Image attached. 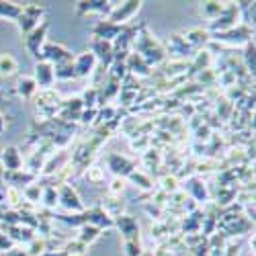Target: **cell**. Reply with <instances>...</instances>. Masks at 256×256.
<instances>
[{"label": "cell", "instance_id": "cell-1", "mask_svg": "<svg viewBox=\"0 0 256 256\" xmlns=\"http://www.w3.org/2000/svg\"><path fill=\"white\" fill-rule=\"evenodd\" d=\"M41 14H44V6H37V4H25L23 8H20V14H18V27L23 33H29L37 23Z\"/></svg>", "mask_w": 256, "mask_h": 256}, {"label": "cell", "instance_id": "cell-2", "mask_svg": "<svg viewBox=\"0 0 256 256\" xmlns=\"http://www.w3.org/2000/svg\"><path fill=\"white\" fill-rule=\"evenodd\" d=\"M41 56H44L46 60H50V62H56V66H60V64H68V62L74 60V56L66 48H62L58 44L56 46L54 44H48L44 48V52H41Z\"/></svg>", "mask_w": 256, "mask_h": 256}, {"label": "cell", "instance_id": "cell-3", "mask_svg": "<svg viewBox=\"0 0 256 256\" xmlns=\"http://www.w3.org/2000/svg\"><path fill=\"white\" fill-rule=\"evenodd\" d=\"M56 74H54V66L50 62H41L37 64V72H35V84H37V88H50L52 86V82H54Z\"/></svg>", "mask_w": 256, "mask_h": 256}, {"label": "cell", "instance_id": "cell-4", "mask_svg": "<svg viewBox=\"0 0 256 256\" xmlns=\"http://www.w3.org/2000/svg\"><path fill=\"white\" fill-rule=\"evenodd\" d=\"M117 226H119V228H121V232H123L125 242H138V232H140V226H138V222H136L134 218L123 216V218H119V220H117Z\"/></svg>", "mask_w": 256, "mask_h": 256}, {"label": "cell", "instance_id": "cell-5", "mask_svg": "<svg viewBox=\"0 0 256 256\" xmlns=\"http://www.w3.org/2000/svg\"><path fill=\"white\" fill-rule=\"evenodd\" d=\"M2 162L8 172H18V170L23 168V158H20L16 148H6V150H2Z\"/></svg>", "mask_w": 256, "mask_h": 256}, {"label": "cell", "instance_id": "cell-6", "mask_svg": "<svg viewBox=\"0 0 256 256\" xmlns=\"http://www.w3.org/2000/svg\"><path fill=\"white\" fill-rule=\"evenodd\" d=\"M46 31H48V23L41 25V29H35V31L31 33V37L25 39V44H27V48H29V52H31L33 58H41V54H39V46L44 44Z\"/></svg>", "mask_w": 256, "mask_h": 256}, {"label": "cell", "instance_id": "cell-7", "mask_svg": "<svg viewBox=\"0 0 256 256\" xmlns=\"http://www.w3.org/2000/svg\"><path fill=\"white\" fill-rule=\"evenodd\" d=\"M94 54H82L74 64V76H88L94 68Z\"/></svg>", "mask_w": 256, "mask_h": 256}, {"label": "cell", "instance_id": "cell-8", "mask_svg": "<svg viewBox=\"0 0 256 256\" xmlns=\"http://www.w3.org/2000/svg\"><path fill=\"white\" fill-rule=\"evenodd\" d=\"M119 33H121V27L111 23V20H100V23L94 27V35L98 39H102V41H109V39L117 37Z\"/></svg>", "mask_w": 256, "mask_h": 256}, {"label": "cell", "instance_id": "cell-9", "mask_svg": "<svg viewBox=\"0 0 256 256\" xmlns=\"http://www.w3.org/2000/svg\"><path fill=\"white\" fill-rule=\"evenodd\" d=\"M62 205L66 207V209H74V211H82L84 209V205L80 203V199H78V195L74 193V190L66 184V186H62Z\"/></svg>", "mask_w": 256, "mask_h": 256}, {"label": "cell", "instance_id": "cell-10", "mask_svg": "<svg viewBox=\"0 0 256 256\" xmlns=\"http://www.w3.org/2000/svg\"><path fill=\"white\" fill-rule=\"evenodd\" d=\"M140 4L142 2H125L121 8H117V10H113L111 12V23H119V20H125V18H130L136 10H140Z\"/></svg>", "mask_w": 256, "mask_h": 256}, {"label": "cell", "instance_id": "cell-11", "mask_svg": "<svg viewBox=\"0 0 256 256\" xmlns=\"http://www.w3.org/2000/svg\"><path fill=\"white\" fill-rule=\"evenodd\" d=\"M109 166L121 176H127V174L134 172V162L125 160V158H119V156H109Z\"/></svg>", "mask_w": 256, "mask_h": 256}, {"label": "cell", "instance_id": "cell-12", "mask_svg": "<svg viewBox=\"0 0 256 256\" xmlns=\"http://www.w3.org/2000/svg\"><path fill=\"white\" fill-rule=\"evenodd\" d=\"M92 50L96 52V56H98L102 62H106V64L111 62V58H113V50H111V44H109V41L94 39V41H92ZM96 56H94V58H96Z\"/></svg>", "mask_w": 256, "mask_h": 256}, {"label": "cell", "instance_id": "cell-13", "mask_svg": "<svg viewBox=\"0 0 256 256\" xmlns=\"http://www.w3.org/2000/svg\"><path fill=\"white\" fill-rule=\"evenodd\" d=\"M18 70V64L10 54H0V74L2 76H12Z\"/></svg>", "mask_w": 256, "mask_h": 256}, {"label": "cell", "instance_id": "cell-14", "mask_svg": "<svg viewBox=\"0 0 256 256\" xmlns=\"http://www.w3.org/2000/svg\"><path fill=\"white\" fill-rule=\"evenodd\" d=\"M16 90L23 94L25 98H29V96H35L37 94V84H35V80L33 78H20L18 80V84H16Z\"/></svg>", "mask_w": 256, "mask_h": 256}, {"label": "cell", "instance_id": "cell-15", "mask_svg": "<svg viewBox=\"0 0 256 256\" xmlns=\"http://www.w3.org/2000/svg\"><path fill=\"white\" fill-rule=\"evenodd\" d=\"M130 70L134 72V74H142V76H148L150 74V66L138 56V54H134L132 58H130Z\"/></svg>", "mask_w": 256, "mask_h": 256}, {"label": "cell", "instance_id": "cell-16", "mask_svg": "<svg viewBox=\"0 0 256 256\" xmlns=\"http://www.w3.org/2000/svg\"><path fill=\"white\" fill-rule=\"evenodd\" d=\"M20 8L23 6H16L14 2H0V16H8V18H18Z\"/></svg>", "mask_w": 256, "mask_h": 256}, {"label": "cell", "instance_id": "cell-17", "mask_svg": "<svg viewBox=\"0 0 256 256\" xmlns=\"http://www.w3.org/2000/svg\"><path fill=\"white\" fill-rule=\"evenodd\" d=\"M96 238H98V228H94V226H84L82 228V236H80L82 244H90Z\"/></svg>", "mask_w": 256, "mask_h": 256}, {"label": "cell", "instance_id": "cell-18", "mask_svg": "<svg viewBox=\"0 0 256 256\" xmlns=\"http://www.w3.org/2000/svg\"><path fill=\"white\" fill-rule=\"evenodd\" d=\"M10 232H12L10 240H25V242L35 240L33 232H31V230H27V228H10Z\"/></svg>", "mask_w": 256, "mask_h": 256}, {"label": "cell", "instance_id": "cell-19", "mask_svg": "<svg viewBox=\"0 0 256 256\" xmlns=\"http://www.w3.org/2000/svg\"><path fill=\"white\" fill-rule=\"evenodd\" d=\"M109 8V2H78V12H84V10H98V12H104Z\"/></svg>", "mask_w": 256, "mask_h": 256}, {"label": "cell", "instance_id": "cell-20", "mask_svg": "<svg viewBox=\"0 0 256 256\" xmlns=\"http://www.w3.org/2000/svg\"><path fill=\"white\" fill-rule=\"evenodd\" d=\"M54 74H56V78H70V76H74V64L72 62L60 64L58 70H54Z\"/></svg>", "mask_w": 256, "mask_h": 256}, {"label": "cell", "instance_id": "cell-21", "mask_svg": "<svg viewBox=\"0 0 256 256\" xmlns=\"http://www.w3.org/2000/svg\"><path fill=\"white\" fill-rule=\"evenodd\" d=\"M130 176H132V180H136V182H140V186H142V188H150V186H152V182H150V178H146V176H144L142 172H132Z\"/></svg>", "mask_w": 256, "mask_h": 256}, {"label": "cell", "instance_id": "cell-22", "mask_svg": "<svg viewBox=\"0 0 256 256\" xmlns=\"http://www.w3.org/2000/svg\"><path fill=\"white\" fill-rule=\"evenodd\" d=\"M56 199H58V193H56V188H54V186H48V188H46V203H48L50 207H54V205L58 203Z\"/></svg>", "mask_w": 256, "mask_h": 256}, {"label": "cell", "instance_id": "cell-23", "mask_svg": "<svg viewBox=\"0 0 256 256\" xmlns=\"http://www.w3.org/2000/svg\"><path fill=\"white\" fill-rule=\"evenodd\" d=\"M86 176H88V180H92V182H98V180L102 178V170H100V168H96V166H92V168H88Z\"/></svg>", "mask_w": 256, "mask_h": 256}, {"label": "cell", "instance_id": "cell-24", "mask_svg": "<svg viewBox=\"0 0 256 256\" xmlns=\"http://www.w3.org/2000/svg\"><path fill=\"white\" fill-rule=\"evenodd\" d=\"M10 246H12L10 236H6V234H0V252H6Z\"/></svg>", "mask_w": 256, "mask_h": 256}, {"label": "cell", "instance_id": "cell-25", "mask_svg": "<svg viewBox=\"0 0 256 256\" xmlns=\"http://www.w3.org/2000/svg\"><path fill=\"white\" fill-rule=\"evenodd\" d=\"M6 256H31L27 250H20V248H12L6 252Z\"/></svg>", "mask_w": 256, "mask_h": 256}, {"label": "cell", "instance_id": "cell-26", "mask_svg": "<svg viewBox=\"0 0 256 256\" xmlns=\"http://www.w3.org/2000/svg\"><path fill=\"white\" fill-rule=\"evenodd\" d=\"M121 188H123V178H115L113 180V186H111V193H119Z\"/></svg>", "mask_w": 256, "mask_h": 256}, {"label": "cell", "instance_id": "cell-27", "mask_svg": "<svg viewBox=\"0 0 256 256\" xmlns=\"http://www.w3.org/2000/svg\"><path fill=\"white\" fill-rule=\"evenodd\" d=\"M164 188H166V190H168V188L174 190V188H176V180H174V178H164Z\"/></svg>", "mask_w": 256, "mask_h": 256}, {"label": "cell", "instance_id": "cell-28", "mask_svg": "<svg viewBox=\"0 0 256 256\" xmlns=\"http://www.w3.org/2000/svg\"><path fill=\"white\" fill-rule=\"evenodd\" d=\"M0 132H4V119H2V115H0Z\"/></svg>", "mask_w": 256, "mask_h": 256}, {"label": "cell", "instance_id": "cell-29", "mask_svg": "<svg viewBox=\"0 0 256 256\" xmlns=\"http://www.w3.org/2000/svg\"><path fill=\"white\" fill-rule=\"evenodd\" d=\"M0 158H2V148H0Z\"/></svg>", "mask_w": 256, "mask_h": 256}, {"label": "cell", "instance_id": "cell-30", "mask_svg": "<svg viewBox=\"0 0 256 256\" xmlns=\"http://www.w3.org/2000/svg\"><path fill=\"white\" fill-rule=\"evenodd\" d=\"M142 256H154V254H142Z\"/></svg>", "mask_w": 256, "mask_h": 256}]
</instances>
